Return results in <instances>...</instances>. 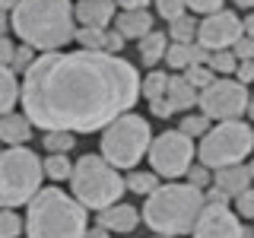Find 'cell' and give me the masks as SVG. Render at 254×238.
I'll list each match as a JSON object with an SVG mask.
<instances>
[{"mask_svg":"<svg viewBox=\"0 0 254 238\" xmlns=\"http://www.w3.org/2000/svg\"><path fill=\"white\" fill-rule=\"evenodd\" d=\"M86 238H111L108 229H102V226H92L89 232H86Z\"/></svg>","mask_w":254,"mask_h":238,"instance_id":"cell-44","label":"cell"},{"mask_svg":"<svg viewBox=\"0 0 254 238\" xmlns=\"http://www.w3.org/2000/svg\"><path fill=\"white\" fill-rule=\"evenodd\" d=\"M242 238H254V229H245V232H242Z\"/></svg>","mask_w":254,"mask_h":238,"instance_id":"cell-48","label":"cell"},{"mask_svg":"<svg viewBox=\"0 0 254 238\" xmlns=\"http://www.w3.org/2000/svg\"><path fill=\"white\" fill-rule=\"evenodd\" d=\"M153 130H149V121L143 115H133L127 111L121 115L115 124H108L102 130V156L108 159L115 169H133L143 156H149V146H153Z\"/></svg>","mask_w":254,"mask_h":238,"instance_id":"cell-7","label":"cell"},{"mask_svg":"<svg viewBox=\"0 0 254 238\" xmlns=\"http://www.w3.org/2000/svg\"><path fill=\"white\" fill-rule=\"evenodd\" d=\"M194 140L188 137V133L181 130H165L159 133L153 140V146H149V162H153V172L159 178H181V175L190 172V165H194Z\"/></svg>","mask_w":254,"mask_h":238,"instance_id":"cell-10","label":"cell"},{"mask_svg":"<svg viewBox=\"0 0 254 238\" xmlns=\"http://www.w3.org/2000/svg\"><path fill=\"white\" fill-rule=\"evenodd\" d=\"M232 51H235V58H238V60H254V38L242 35V38L235 42Z\"/></svg>","mask_w":254,"mask_h":238,"instance_id":"cell-37","label":"cell"},{"mask_svg":"<svg viewBox=\"0 0 254 238\" xmlns=\"http://www.w3.org/2000/svg\"><path fill=\"white\" fill-rule=\"evenodd\" d=\"M73 143H76V133H67V130H48L42 137L45 153H70Z\"/></svg>","mask_w":254,"mask_h":238,"instance_id":"cell-26","label":"cell"},{"mask_svg":"<svg viewBox=\"0 0 254 238\" xmlns=\"http://www.w3.org/2000/svg\"><path fill=\"white\" fill-rule=\"evenodd\" d=\"M165 63L175 70V73H185L188 67H194V54H190V45H175L169 48V54H165Z\"/></svg>","mask_w":254,"mask_h":238,"instance_id":"cell-30","label":"cell"},{"mask_svg":"<svg viewBox=\"0 0 254 238\" xmlns=\"http://www.w3.org/2000/svg\"><path fill=\"white\" fill-rule=\"evenodd\" d=\"M235 6H242V10H254V0H232Z\"/></svg>","mask_w":254,"mask_h":238,"instance_id":"cell-46","label":"cell"},{"mask_svg":"<svg viewBox=\"0 0 254 238\" xmlns=\"http://www.w3.org/2000/svg\"><path fill=\"white\" fill-rule=\"evenodd\" d=\"M165 92H169V73H162V70H149V73L143 76V95H146V102L165 99Z\"/></svg>","mask_w":254,"mask_h":238,"instance_id":"cell-24","label":"cell"},{"mask_svg":"<svg viewBox=\"0 0 254 238\" xmlns=\"http://www.w3.org/2000/svg\"><path fill=\"white\" fill-rule=\"evenodd\" d=\"M140 95L137 67L108 51H51L22 76V111L45 133H102L133 111Z\"/></svg>","mask_w":254,"mask_h":238,"instance_id":"cell-1","label":"cell"},{"mask_svg":"<svg viewBox=\"0 0 254 238\" xmlns=\"http://www.w3.org/2000/svg\"><path fill=\"white\" fill-rule=\"evenodd\" d=\"M115 29L130 42V38H146L153 29V13L149 10H121L115 19Z\"/></svg>","mask_w":254,"mask_h":238,"instance_id":"cell-16","label":"cell"},{"mask_svg":"<svg viewBox=\"0 0 254 238\" xmlns=\"http://www.w3.org/2000/svg\"><path fill=\"white\" fill-rule=\"evenodd\" d=\"M86 206L61 187H42V194L26 206L29 238H86Z\"/></svg>","mask_w":254,"mask_h":238,"instance_id":"cell-4","label":"cell"},{"mask_svg":"<svg viewBox=\"0 0 254 238\" xmlns=\"http://www.w3.org/2000/svg\"><path fill=\"white\" fill-rule=\"evenodd\" d=\"M32 51H35V48H29V45H19V48H16V58H13V70H16V73H19V76H26V70L32 67V63H35L38 58H35V54H32Z\"/></svg>","mask_w":254,"mask_h":238,"instance_id":"cell-34","label":"cell"},{"mask_svg":"<svg viewBox=\"0 0 254 238\" xmlns=\"http://www.w3.org/2000/svg\"><path fill=\"white\" fill-rule=\"evenodd\" d=\"M248 169H251V175H254V159H251V162H248Z\"/></svg>","mask_w":254,"mask_h":238,"instance_id":"cell-50","label":"cell"},{"mask_svg":"<svg viewBox=\"0 0 254 238\" xmlns=\"http://www.w3.org/2000/svg\"><path fill=\"white\" fill-rule=\"evenodd\" d=\"M169 48H172L169 32H149L146 38H140V60L146 63L149 70H156V63H162V60H165Z\"/></svg>","mask_w":254,"mask_h":238,"instance_id":"cell-19","label":"cell"},{"mask_svg":"<svg viewBox=\"0 0 254 238\" xmlns=\"http://www.w3.org/2000/svg\"><path fill=\"white\" fill-rule=\"evenodd\" d=\"M19 6V0H3V13H13Z\"/></svg>","mask_w":254,"mask_h":238,"instance_id":"cell-47","label":"cell"},{"mask_svg":"<svg viewBox=\"0 0 254 238\" xmlns=\"http://www.w3.org/2000/svg\"><path fill=\"white\" fill-rule=\"evenodd\" d=\"M16 102H22V76L13 67H3V73H0V111L13 115Z\"/></svg>","mask_w":254,"mask_h":238,"instance_id":"cell-20","label":"cell"},{"mask_svg":"<svg viewBox=\"0 0 254 238\" xmlns=\"http://www.w3.org/2000/svg\"><path fill=\"white\" fill-rule=\"evenodd\" d=\"M149 111H153L156 118H172V115H175V108L169 105V99H156V102H149Z\"/></svg>","mask_w":254,"mask_h":238,"instance_id":"cell-41","label":"cell"},{"mask_svg":"<svg viewBox=\"0 0 254 238\" xmlns=\"http://www.w3.org/2000/svg\"><path fill=\"white\" fill-rule=\"evenodd\" d=\"M188 10H194L200 16H213L222 10V0H188Z\"/></svg>","mask_w":254,"mask_h":238,"instance_id":"cell-36","label":"cell"},{"mask_svg":"<svg viewBox=\"0 0 254 238\" xmlns=\"http://www.w3.org/2000/svg\"><path fill=\"white\" fill-rule=\"evenodd\" d=\"M242 232L238 213L229 210V203H206L190 238H242Z\"/></svg>","mask_w":254,"mask_h":238,"instance_id":"cell-12","label":"cell"},{"mask_svg":"<svg viewBox=\"0 0 254 238\" xmlns=\"http://www.w3.org/2000/svg\"><path fill=\"white\" fill-rule=\"evenodd\" d=\"M156 13L162 16V19L175 22L188 13V0H156Z\"/></svg>","mask_w":254,"mask_h":238,"instance_id":"cell-33","label":"cell"},{"mask_svg":"<svg viewBox=\"0 0 254 238\" xmlns=\"http://www.w3.org/2000/svg\"><path fill=\"white\" fill-rule=\"evenodd\" d=\"M245 35H248V38H254V10H251L248 16H245Z\"/></svg>","mask_w":254,"mask_h":238,"instance_id":"cell-45","label":"cell"},{"mask_svg":"<svg viewBox=\"0 0 254 238\" xmlns=\"http://www.w3.org/2000/svg\"><path fill=\"white\" fill-rule=\"evenodd\" d=\"M32 124L29 115H19V111H13V115H3L0 118V140L6 143V146H26L32 140Z\"/></svg>","mask_w":254,"mask_h":238,"instance_id":"cell-17","label":"cell"},{"mask_svg":"<svg viewBox=\"0 0 254 238\" xmlns=\"http://www.w3.org/2000/svg\"><path fill=\"white\" fill-rule=\"evenodd\" d=\"M248 115H251V121H254V95H251V105H248Z\"/></svg>","mask_w":254,"mask_h":238,"instance_id":"cell-49","label":"cell"},{"mask_svg":"<svg viewBox=\"0 0 254 238\" xmlns=\"http://www.w3.org/2000/svg\"><path fill=\"white\" fill-rule=\"evenodd\" d=\"M73 169H76V162H70L67 153H48V159H45V175L51 181H70Z\"/></svg>","mask_w":254,"mask_h":238,"instance_id":"cell-22","label":"cell"},{"mask_svg":"<svg viewBox=\"0 0 254 238\" xmlns=\"http://www.w3.org/2000/svg\"><path fill=\"white\" fill-rule=\"evenodd\" d=\"M70 190L86 210H108V206L121 203L124 190H127V178L121 175V169L108 162L102 153H86L76 159L73 178H70Z\"/></svg>","mask_w":254,"mask_h":238,"instance_id":"cell-5","label":"cell"},{"mask_svg":"<svg viewBox=\"0 0 254 238\" xmlns=\"http://www.w3.org/2000/svg\"><path fill=\"white\" fill-rule=\"evenodd\" d=\"M124 42H127V38H124L118 29H108V45H105V51H108V54H118V58H121V48H124Z\"/></svg>","mask_w":254,"mask_h":238,"instance_id":"cell-39","label":"cell"},{"mask_svg":"<svg viewBox=\"0 0 254 238\" xmlns=\"http://www.w3.org/2000/svg\"><path fill=\"white\" fill-rule=\"evenodd\" d=\"M235 213H238L242 219H251V222H254V187L245 190L242 197H235Z\"/></svg>","mask_w":254,"mask_h":238,"instance_id":"cell-35","label":"cell"},{"mask_svg":"<svg viewBox=\"0 0 254 238\" xmlns=\"http://www.w3.org/2000/svg\"><path fill=\"white\" fill-rule=\"evenodd\" d=\"M95 226L108 229L111 235H127L140 226V210H133L130 203H115L95 216Z\"/></svg>","mask_w":254,"mask_h":238,"instance_id":"cell-14","label":"cell"},{"mask_svg":"<svg viewBox=\"0 0 254 238\" xmlns=\"http://www.w3.org/2000/svg\"><path fill=\"white\" fill-rule=\"evenodd\" d=\"M178 130H181V133H188L190 140H194V137H200V140H203L206 133L213 130V127H210V118H206L203 111H197V115H185V118H181V127H178Z\"/></svg>","mask_w":254,"mask_h":238,"instance_id":"cell-29","label":"cell"},{"mask_svg":"<svg viewBox=\"0 0 254 238\" xmlns=\"http://www.w3.org/2000/svg\"><path fill=\"white\" fill-rule=\"evenodd\" d=\"M22 232H26V219L10 206H3V213H0V238H19Z\"/></svg>","mask_w":254,"mask_h":238,"instance_id":"cell-27","label":"cell"},{"mask_svg":"<svg viewBox=\"0 0 254 238\" xmlns=\"http://www.w3.org/2000/svg\"><path fill=\"white\" fill-rule=\"evenodd\" d=\"M242 35H245V19H238L232 10H219L200 19L197 42L203 48H210V51H229V48H235V42Z\"/></svg>","mask_w":254,"mask_h":238,"instance_id":"cell-11","label":"cell"},{"mask_svg":"<svg viewBox=\"0 0 254 238\" xmlns=\"http://www.w3.org/2000/svg\"><path fill=\"white\" fill-rule=\"evenodd\" d=\"M238 63H242V60L235 58L232 48H229V51H213L210 54V70L216 76H235L238 73Z\"/></svg>","mask_w":254,"mask_h":238,"instance_id":"cell-25","label":"cell"},{"mask_svg":"<svg viewBox=\"0 0 254 238\" xmlns=\"http://www.w3.org/2000/svg\"><path fill=\"white\" fill-rule=\"evenodd\" d=\"M251 181H254V175H251L248 165H229V169L216 172L213 187H219L229 200H235V197H242L245 190H251Z\"/></svg>","mask_w":254,"mask_h":238,"instance_id":"cell-15","label":"cell"},{"mask_svg":"<svg viewBox=\"0 0 254 238\" xmlns=\"http://www.w3.org/2000/svg\"><path fill=\"white\" fill-rule=\"evenodd\" d=\"M185 76L190 79V86H194V89H200V92L206 89V86L216 83V73L210 70V63H194V67L185 70Z\"/></svg>","mask_w":254,"mask_h":238,"instance_id":"cell-31","label":"cell"},{"mask_svg":"<svg viewBox=\"0 0 254 238\" xmlns=\"http://www.w3.org/2000/svg\"><path fill=\"white\" fill-rule=\"evenodd\" d=\"M197 35H200V22H197L194 16H188V13L181 16V19L169 22V38L175 45H194Z\"/></svg>","mask_w":254,"mask_h":238,"instance_id":"cell-21","label":"cell"},{"mask_svg":"<svg viewBox=\"0 0 254 238\" xmlns=\"http://www.w3.org/2000/svg\"><path fill=\"white\" fill-rule=\"evenodd\" d=\"M153 238H172V235H153Z\"/></svg>","mask_w":254,"mask_h":238,"instance_id":"cell-51","label":"cell"},{"mask_svg":"<svg viewBox=\"0 0 254 238\" xmlns=\"http://www.w3.org/2000/svg\"><path fill=\"white\" fill-rule=\"evenodd\" d=\"M121 10H146L149 6V0H115Z\"/></svg>","mask_w":254,"mask_h":238,"instance_id":"cell-42","label":"cell"},{"mask_svg":"<svg viewBox=\"0 0 254 238\" xmlns=\"http://www.w3.org/2000/svg\"><path fill=\"white\" fill-rule=\"evenodd\" d=\"M10 32L35 51H61L76 38V6L73 0H19L10 13Z\"/></svg>","mask_w":254,"mask_h":238,"instance_id":"cell-2","label":"cell"},{"mask_svg":"<svg viewBox=\"0 0 254 238\" xmlns=\"http://www.w3.org/2000/svg\"><path fill=\"white\" fill-rule=\"evenodd\" d=\"M206 206V194L194 184H162L159 190L146 197L143 203V222L153 229L156 235H172V238H181V235H194L197 229V219H200Z\"/></svg>","mask_w":254,"mask_h":238,"instance_id":"cell-3","label":"cell"},{"mask_svg":"<svg viewBox=\"0 0 254 238\" xmlns=\"http://www.w3.org/2000/svg\"><path fill=\"white\" fill-rule=\"evenodd\" d=\"M251 95L248 86L238 83L235 76H216V83L206 86L200 92V102L197 108L203 111L210 121H242V115H248Z\"/></svg>","mask_w":254,"mask_h":238,"instance_id":"cell-9","label":"cell"},{"mask_svg":"<svg viewBox=\"0 0 254 238\" xmlns=\"http://www.w3.org/2000/svg\"><path fill=\"white\" fill-rule=\"evenodd\" d=\"M159 187H162V184H159V175L156 172H127V190H133V194L149 197Z\"/></svg>","mask_w":254,"mask_h":238,"instance_id":"cell-23","label":"cell"},{"mask_svg":"<svg viewBox=\"0 0 254 238\" xmlns=\"http://www.w3.org/2000/svg\"><path fill=\"white\" fill-rule=\"evenodd\" d=\"M165 99H169V105L175 111H188L200 102V89H194L185 73H175V76H169V92H165Z\"/></svg>","mask_w":254,"mask_h":238,"instance_id":"cell-18","label":"cell"},{"mask_svg":"<svg viewBox=\"0 0 254 238\" xmlns=\"http://www.w3.org/2000/svg\"><path fill=\"white\" fill-rule=\"evenodd\" d=\"M76 42L83 45V51H105V45H108V29H86V26H79Z\"/></svg>","mask_w":254,"mask_h":238,"instance_id":"cell-28","label":"cell"},{"mask_svg":"<svg viewBox=\"0 0 254 238\" xmlns=\"http://www.w3.org/2000/svg\"><path fill=\"white\" fill-rule=\"evenodd\" d=\"M235 79H238V83H245V86H254V60H242V63H238Z\"/></svg>","mask_w":254,"mask_h":238,"instance_id":"cell-40","label":"cell"},{"mask_svg":"<svg viewBox=\"0 0 254 238\" xmlns=\"http://www.w3.org/2000/svg\"><path fill=\"white\" fill-rule=\"evenodd\" d=\"M118 19L115 0H76V22L86 29H108Z\"/></svg>","mask_w":254,"mask_h":238,"instance_id":"cell-13","label":"cell"},{"mask_svg":"<svg viewBox=\"0 0 254 238\" xmlns=\"http://www.w3.org/2000/svg\"><path fill=\"white\" fill-rule=\"evenodd\" d=\"M254 149V127L245 121H222L200 140L197 159L206 169L219 172L229 165H242Z\"/></svg>","mask_w":254,"mask_h":238,"instance_id":"cell-8","label":"cell"},{"mask_svg":"<svg viewBox=\"0 0 254 238\" xmlns=\"http://www.w3.org/2000/svg\"><path fill=\"white\" fill-rule=\"evenodd\" d=\"M45 159H38L29 146H6L0 156V203L16 210L29 206L42 194Z\"/></svg>","mask_w":254,"mask_h":238,"instance_id":"cell-6","label":"cell"},{"mask_svg":"<svg viewBox=\"0 0 254 238\" xmlns=\"http://www.w3.org/2000/svg\"><path fill=\"white\" fill-rule=\"evenodd\" d=\"M213 178H216V172L206 169L203 162L190 165V172H188V184H194V187H200V190H210L213 187Z\"/></svg>","mask_w":254,"mask_h":238,"instance_id":"cell-32","label":"cell"},{"mask_svg":"<svg viewBox=\"0 0 254 238\" xmlns=\"http://www.w3.org/2000/svg\"><path fill=\"white\" fill-rule=\"evenodd\" d=\"M206 203H229V197L222 194L219 187H210V190H206Z\"/></svg>","mask_w":254,"mask_h":238,"instance_id":"cell-43","label":"cell"},{"mask_svg":"<svg viewBox=\"0 0 254 238\" xmlns=\"http://www.w3.org/2000/svg\"><path fill=\"white\" fill-rule=\"evenodd\" d=\"M13 58H16V45L10 42V35H0V63L13 67Z\"/></svg>","mask_w":254,"mask_h":238,"instance_id":"cell-38","label":"cell"}]
</instances>
